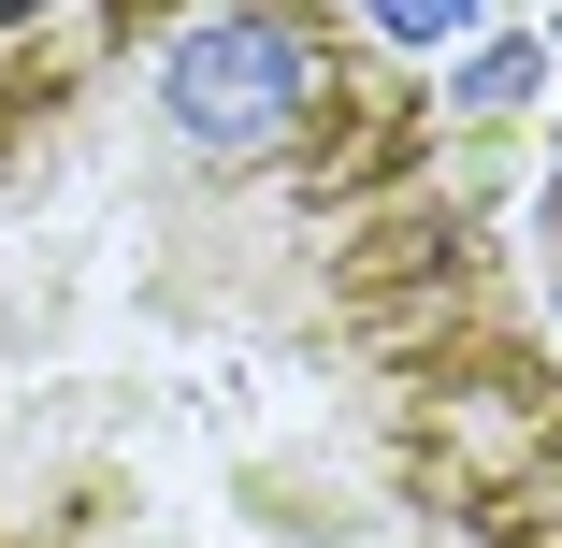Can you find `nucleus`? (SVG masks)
<instances>
[{"instance_id": "nucleus-1", "label": "nucleus", "mask_w": 562, "mask_h": 548, "mask_svg": "<svg viewBox=\"0 0 562 548\" xmlns=\"http://www.w3.org/2000/svg\"><path fill=\"white\" fill-rule=\"evenodd\" d=\"M0 548H562V376L331 0L0 44Z\"/></svg>"}, {"instance_id": "nucleus-2", "label": "nucleus", "mask_w": 562, "mask_h": 548, "mask_svg": "<svg viewBox=\"0 0 562 548\" xmlns=\"http://www.w3.org/2000/svg\"><path fill=\"white\" fill-rule=\"evenodd\" d=\"M476 0H375V44H447Z\"/></svg>"}, {"instance_id": "nucleus-3", "label": "nucleus", "mask_w": 562, "mask_h": 548, "mask_svg": "<svg viewBox=\"0 0 562 548\" xmlns=\"http://www.w3.org/2000/svg\"><path fill=\"white\" fill-rule=\"evenodd\" d=\"M30 15H44V0H0V44H15V30H30Z\"/></svg>"}]
</instances>
